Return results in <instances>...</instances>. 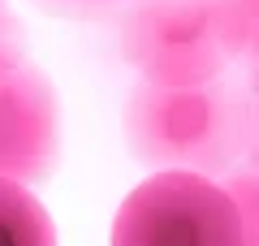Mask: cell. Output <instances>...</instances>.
Instances as JSON below:
<instances>
[{"instance_id":"obj_1","label":"cell","mask_w":259,"mask_h":246,"mask_svg":"<svg viewBox=\"0 0 259 246\" xmlns=\"http://www.w3.org/2000/svg\"><path fill=\"white\" fill-rule=\"evenodd\" d=\"M125 143L151 169L229 173L255 147V104L229 82H139L125 100Z\"/></svg>"},{"instance_id":"obj_4","label":"cell","mask_w":259,"mask_h":246,"mask_svg":"<svg viewBox=\"0 0 259 246\" xmlns=\"http://www.w3.org/2000/svg\"><path fill=\"white\" fill-rule=\"evenodd\" d=\"M61 147L52 82L35 65L0 69V177L39 182Z\"/></svg>"},{"instance_id":"obj_6","label":"cell","mask_w":259,"mask_h":246,"mask_svg":"<svg viewBox=\"0 0 259 246\" xmlns=\"http://www.w3.org/2000/svg\"><path fill=\"white\" fill-rule=\"evenodd\" d=\"M229 56L259 73V0H216Z\"/></svg>"},{"instance_id":"obj_9","label":"cell","mask_w":259,"mask_h":246,"mask_svg":"<svg viewBox=\"0 0 259 246\" xmlns=\"http://www.w3.org/2000/svg\"><path fill=\"white\" fill-rule=\"evenodd\" d=\"M255 78V147H259V73H250Z\"/></svg>"},{"instance_id":"obj_10","label":"cell","mask_w":259,"mask_h":246,"mask_svg":"<svg viewBox=\"0 0 259 246\" xmlns=\"http://www.w3.org/2000/svg\"><path fill=\"white\" fill-rule=\"evenodd\" d=\"M78 5H104V0H78Z\"/></svg>"},{"instance_id":"obj_3","label":"cell","mask_w":259,"mask_h":246,"mask_svg":"<svg viewBox=\"0 0 259 246\" xmlns=\"http://www.w3.org/2000/svg\"><path fill=\"white\" fill-rule=\"evenodd\" d=\"M117 39L121 56L151 82H212L233 61L216 0H134Z\"/></svg>"},{"instance_id":"obj_5","label":"cell","mask_w":259,"mask_h":246,"mask_svg":"<svg viewBox=\"0 0 259 246\" xmlns=\"http://www.w3.org/2000/svg\"><path fill=\"white\" fill-rule=\"evenodd\" d=\"M30 182L18 177H0V242L5 246H52L56 225L48 216V208L35 199V190H26Z\"/></svg>"},{"instance_id":"obj_2","label":"cell","mask_w":259,"mask_h":246,"mask_svg":"<svg viewBox=\"0 0 259 246\" xmlns=\"http://www.w3.org/2000/svg\"><path fill=\"white\" fill-rule=\"evenodd\" d=\"M117 246H233L246 242L229 186L199 169H156L121 199L112 216Z\"/></svg>"},{"instance_id":"obj_7","label":"cell","mask_w":259,"mask_h":246,"mask_svg":"<svg viewBox=\"0 0 259 246\" xmlns=\"http://www.w3.org/2000/svg\"><path fill=\"white\" fill-rule=\"evenodd\" d=\"M221 182L229 186L233 203H238V212H242L246 242H255V246H259V147H255V155H246L242 164H233V169L221 177Z\"/></svg>"},{"instance_id":"obj_8","label":"cell","mask_w":259,"mask_h":246,"mask_svg":"<svg viewBox=\"0 0 259 246\" xmlns=\"http://www.w3.org/2000/svg\"><path fill=\"white\" fill-rule=\"evenodd\" d=\"M18 39H13V26H9V9H5V0H0V69H9L18 65Z\"/></svg>"}]
</instances>
